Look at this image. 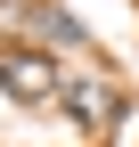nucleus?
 <instances>
[{
	"instance_id": "f257e3e1",
	"label": "nucleus",
	"mask_w": 139,
	"mask_h": 147,
	"mask_svg": "<svg viewBox=\"0 0 139 147\" xmlns=\"http://www.w3.org/2000/svg\"><path fill=\"white\" fill-rule=\"evenodd\" d=\"M65 90V74L49 49H33V41H0V98L8 106H49Z\"/></svg>"
},
{
	"instance_id": "f03ea898",
	"label": "nucleus",
	"mask_w": 139,
	"mask_h": 147,
	"mask_svg": "<svg viewBox=\"0 0 139 147\" xmlns=\"http://www.w3.org/2000/svg\"><path fill=\"white\" fill-rule=\"evenodd\" d=\"M57 115H65V123H74V131H82V139H107V131H115V123H123V115H131V98H123V90H115V82H107V74H74V82H65V90H57Z\"/></svg>"
}]
</instances>
